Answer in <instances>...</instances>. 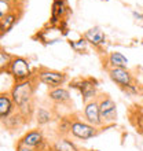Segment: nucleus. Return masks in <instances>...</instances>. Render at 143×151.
Returning <instances> with one entry per match:
<instances>
[{"mask_svg": "<svg viewBox=\"0 0 143 151\" xmlns=\"http://www.w3.org/2000/svg\"><path fill=\"white\" fill-rule=\"evenodd\" d=\"M20 143H22L24 146H28V147H32V148H41V146L46 143V139H44L43 132L40 131V129H32V131L26 132L21 137Z\"/></svg>", "mask_w": 143, "mask_h": 151, "instance_id": "9b49d317", "label": "nucleus"}, {"mask_svg": "<svg viewBox=\"0 0 143 151\" xmlns=\"http://www.w3.org/2000/svg\"><path fill=\"white\" fill-rule=\"evenodd\" d=\"M84 39L87 40L88 43H91L92 45L99 47V45L105 44V41H106V35H105L99 28H92V29H90L88 32H85Z\"/></svg>", "mask_w": 143, "mask_h": 151, "instance_id": "4468645a", "label": "nucleus"}, {"mask_svg": "<svg viewBox=\"0 0 143 151\" xmlns=\"http://www.w3.org/2000/svg\"><path fill=\"white\" fill-rule=\"evenodd\" d=\"M37 80L35 77L21 83H14V85L10 89V95H11L14 103L21 114L24 115V118L29 122V119L33 114V96H35L36 88H37Z\"/></svg>", "mask_w": 143, "mask_h": 151, "instance_id": "f257e3e1", "label": "nucleus"}, {"mask_svg": "<svg viewBox=\"0 0 143 151\" xmlns=\"http://www.w3.org/2000/svg\"><path fill=\"white\" fill-rule=\"evenodd\" d=\"M7 74H10L14 78V83H21L25 80H29L33 77V73L29 66V60L24 56H14L11 63L7 69Z\"/></svg>", "mask_w": 143, "mask_h": 151, "instance_id": "7ed1b4c3", "label": "nucleus"}, {"mask_svg": "<svg viewBox=\"0 0 143 151\" xmlns=\"http://www.w3.org/2000/svg\"><path fill=\"white\" fill-rule=\"evenodd\" d=\"M70 135L80 140L92 139L98 135V127H94L87 121H81L79 118H73L70 124Z\"/></svg>", "mask_w": 143, "mask_h": 151, "instance_id": "423d86ee", "label": "nucleus"}, {"mask_svg": "<svg viewBox=\"0 0 143 151\" xmlns=\"http://www.w3.org/2000/svg\"><path fill=\"white\" fill-rule=\"evenodd\" d=\"M15 103L12 100L10 91L8 92H1L0 93V118L1 121H4L6 118H8L12 113L15 111Z\"/></svg>", "mask_w": 143, "mask_h": 151, "instance_id": "f8f14e48", "label": "nucleus"}, {"mask_svg": "<svg viewBox=\"0 0 143 151\" xmlns=\"http://www.w3.org/2000/svg\"><path fill=\"white\" fill-rule=\"evenodd\" d=\"M15 55H11L10 52H7L4 48H1V51H0V70H1V73L7 72L8 66H10V63H11L12 58H14Z\"/></svg>", "mask_w": 143, "mask_h": 151, "instance_id": "a211bd4d", "label": "nucleus"}, {"mask_svg": "<svg viewBox=\"0 0 143 151\" xmlns=\"http://www.w3.org/2000/svg\"><path fill=\"white\" fill-rule=\"evenodd\" d=\"M54 118V115H52V111H50L46 107H39L37 109V111H36V121L39 125H47L50 124Z\"/></svg>", "mask_w": 143, "mask_h": 151, "instance_id": "f3484780", "label": "nucleus"}, {"mask_svg": "<svg viewBox=\"0 0 143 151\" xmlns=\"http://www.w3.org/2000/svg\"><path fill=\"white\" fill-rule=\"evenodd\" d=\"M70 14L68 1L66 0H54L52 1V8H51V19H50V25L52 26H62V22L65 21L66 15ZM62 29V28H61Z\"/></svg>", "mask_w": 143, "mask_h": 151, "instance_id": "6e6552de", "label": "nucleus"}, {"mask_svg": "<svg viewBox=\"0 0 143 151\" xmlns=\"http://www.w3.org/2000/svg\"><path fill=\"white\" fill-rule=\"evenodd\" d=\"M33 77L39 83L47 85L50 89L64 87L69 80L68 73L54 70V69H47V68H39L36 70V74H33Z\"/></svg>", "mask_w": 143, "mask_h": 151, "instance_id": "f03ea898", "label": "nucleus"}, {"mask_svg": "<svg viewBox=\"0 0 143 151\" xmlns=\"http://www.w3.org/2000/svg\"><path fill=\"white\" fill-rule=\"evenodd\" d=\"M88 41L85 39H81V40H79V43H74V41H70V45L73 48H74L76 51H80V50H81V48H85V44H87Z\"/></svg>", "mask_w": 143, "mask_h": 151, "instance_id": "6ab92c4d", "label": "nucleus"}, {"mask_svg": "<svg viewBox=\"0 0 143 151\" xmlns=\"http://www.w3.org/2000/svg\"><path fill=\"white\" fill-rule=\"evenodd\" d=\"M47 96H48V99L52 100L54 103L62 104V106H68V104H70V102H72L70 92H69V89H66V88H64V87L48 89Z\"/></svg>", "mask_w": 143, "mask_h": 151, "instance_id": "ddd939ff", "label": "nucleus"}, {"mask_svg": "<svg viewBox=\"0 0 143 151\" xmlns=\"http://www.w3.org/2000/svg\"><path fill=\"white\" fill-rule=\"evenodd\" d=\"M20 1H24V3H25V0H20Z\"/></svg>", "mask_w": 143, "mask_h": 151, "instance_id": "412c9836", "label": "nucleus"}, {"mask_svg": "<svg viewBox=\"0 0 143 151\" xmlns=\"http://www.w3.org/2000/svg\"><path fill=\"white\" fill-rule=\"evenodd\" d=\"M52 151H79L74 143H72L66 137H59L52 144Z\"/></svg>", "mask_w": 143, "mask_h": 151, "instance_id": "dca6fc26", "label": "nucleus"}, {"mask_svg": "<svg viewBox=\"0 0 143 151\" xmlns=\"http://www.w3.org/2000/svg\"><path fill=\"white\" fill-rule=\"evenodd\" d=\"M70 87L79 89L84 104L98 96V81L92 77H80L70 83Z\"/></svg>", "mask_w": 143, "mask_h": 151, "instance_id": "20e7f679", "label": "nucleus"}, {"mask_svg": "<svg viewBox=\"0 0 143 151\" xmlns=\"http://www.w3.org/2000/svg\"><path fill=\"white\" fill-rule=\"evenodd\" d=\"M24 7H25V4L17 6V7L12 8L8 14H6L3 18H0V30H1L0 35H1V37L4 36V33L10 32V30L14 28V25L20 21V18L22 17V14H24Z\"/></svg>", "mask_w": 143, "mask_h": 151, "instance_id": "1a4fd4ad", "label": "nucleus"}, {"mask_svg": "<svg viewBox=\"0 0 143 151\" xmlns=\"http://www.w3.org/2000/svg\"><path fill=\"white\" fill-rule=\"evenodd\" d=\"M84 121H87L88 124H91L94 127H103L102 125V119H100L98 96L95 99L90 100L88 103H85V106H84Z\"/></svg>", "mask_w": 143, "mask_h": 151, "instance_id": "9d476101", "label": "nucleus"}, {"mask_svg": "<svg viewBox=\"0 0 143 151\" xmlns=\"http://www.w3.org/2000/svg\"><path fill=\"white\" fill-rule=\"evenodd\" d=\"M15 151H37V150H35V148H32V147H28V146H24L22 143L18 142V144H17V147H15Z\"/></svg>", "mask_w": 143, "mask_h": 151, "instance_id": "aec40b11", "label": "nucleus"}, {"mask_svg": "<svg viewBox=\"0 0 143 151\" xmlns=\"http://www.w3.org/2000/svg\"><path fill=\"white\" fill-rule=\"evenodd\" d=\"M107 73H109V77L111 78V81H114V83L117 84L121 89H124V91H127L131 85L136 84L134 76H132V73L129 72L128 69L109 68L107 69Z\"/></svg>", "mask_w": 143, "mask_h": 151, "instance_id": "0eeeda50", "label": "nucleus"}, {"mask_svg": "<svg viewBox=\"0 0 143 151\" xmlns=\"http://www.w3.org/2000/svg\"><path fill=\"white\" fill-rule=\"evenodd\" d=\"M107 63L110 68H121L127 69L128 66V59L121 54V52H110L107 56ZM109 69V68H107Z\"/></svg>", "mask_w": 143, "mask_h": 151, "instance_id": "2eb2a0df", "label": "nucleus"}, {"mask_svg": "<svg viewBox=\"0 0 143 151\" xmlns=\"http://www.w3.org/2000/svg\"><path fill=\"white\" fill-rule=\"evenodd\" d=\"M98 102H99L102 125H110V124L116 122V119H117V106H116L114 100L111 99L107 93H99L98 95Z\"/></svg>", "mask_w": 143, "mask_h": 151, "instance_id": "39448f33", "label": "nucleus"}]
</instances>
